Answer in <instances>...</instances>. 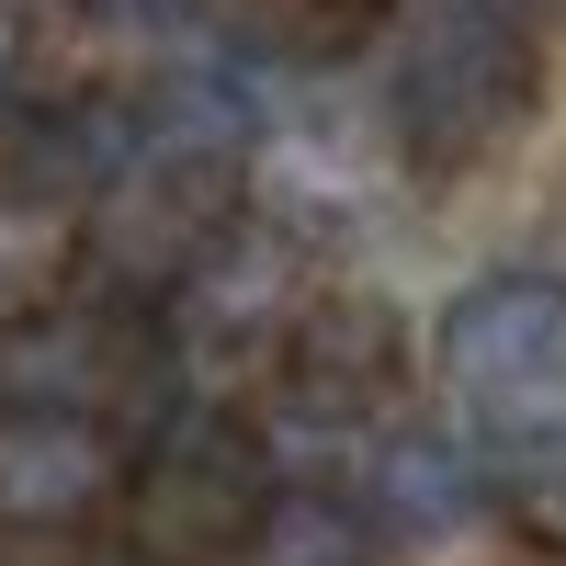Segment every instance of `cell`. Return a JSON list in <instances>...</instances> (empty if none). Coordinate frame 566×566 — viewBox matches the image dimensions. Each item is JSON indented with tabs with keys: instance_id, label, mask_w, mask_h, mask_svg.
<instances>
[{
	"instance_id": "9",
	"label": "cell",
	"mask_w": 566,
	"mask_h": 566,
	"mask_svg": "<svg viewBox=\"0 0 566 566\" xmlns=\"http://www.w3.org/2000/svg\"><path fill=\"white\" fill-rule=\"evenodd\" d=\"M488 499L510 510V533H522L533 555H566V431H555V442H533V453L510 464Z\"/></svg>"
},
{
	"instance_id": "4",
	"label": "cell",
	"mask_w": 566,
	"mask_h": 566,
	"mask_svg": "<svg viewBox=\"0 0 566 566\" xmlns=\"http://www.w3.org/2000/svg\"><path fill=\"white\" fill-rule=\"evenodd\" d=\"M125 170H136V103L125 91H57V103L0 125V193L45 227H80Z\"/></svg>"
},
{
	"instance_id": "7",
	"label": "cell",
	"mask_w": 566,
	"mask_h": 566,
	"mask_svg": "<svg viewBox=\"0 0 566 566\" xmlns=\"http://www.w3.org/2000/svg\"><path fill=\"white\" fill-rule=\"evenodd\" d=\"M352 510H363V533H386V544H442V533H464L488 510V464H476V442L408 419V431H386L363 453Z\"/></svg>"
},
{
	"instance_id": "6",
	"label": "cell",
	"mask_w": 566,
	"mask_h": 566,
	"mask_svg": "<svg viewBox=\"0 0 566 566\" xmlns=\"http://www.w3.org/2000/svg\"><path fill=\"white\" fill-rule=\"evenodd\" d=\"M431 352L464 397H544L566 374V283L555 272H476L442 306Z\"/></svg>"
},
{
	"instance_id": "12",
	"label": "cell",
	"mask_w": 566,
	"mask_h": 566,
	"mask_svg": "<svg viewBox=\"0 0 566 566\" xmlns=\"http://www.w3.org/2000/svg\"><path fill=\"white\" fill-rule=\"evenodd\" d=\"M91 566H148V555H91Z\"/></svg>"
},
{
	"instance_id": "11",
	"label": "cell",
	"mask_w": 566,
	"mask_h": 566,
	"mask_svg": "<svg viewBox=\"0 0 566 566\" xmlns=\"http://www.w3.org/2000/svg\"><path fill=\"white\" fill-rule=\"evenodd\" d=\"M23 57H34V23H23V0H0V103L23 91Z\"/></svg>"
},
{
	"instance_id": "5",
	"label": "cell",
	"mask_w": 566,
	"mask_h": 566,
	"mask_svg": "<svg viewBox=\"0 0 566 566\" xmlns=\"http://www.w3.org/2000/svg\"><path fill=\"white\" fill-rule=\"evenodd\" d=\"M114 499H125V453H114L103 419L0 408V533L57 544V533H91Z\"/></svg>"
},
{
	"instance_id": "10",
	"label": "cell",
	"mask_w": 566,
	"mask_h": 566,
	"mask_svg": "<svg viewBox=\"0 0 566 566\" xmlns=\"http://www.w3.org/2000/svg\"><path fill=\"white\" fill-rule=\"evenodd\" d=\"M80 12L103 23V34H170V23H193L205 0H80Z\"/></svg>"
},
{
	"instance_id": "8",
	"label": "cell",
	"mask_w": 566,
	"mask_h": 566,
	"mask_svg": "<svg viewBox=\"0 0 566 566\" xmlns=\"http://www.w3.org/2000/svg\"><path fill=\"white\" fill-rule=\"evenodd\" d=\"M363 555H374V533L340 488H272L227 566H363Z\"/></svg>"
},
{
	"instance_id": "1",
	"label": "cell",
	"mask_w": 566,
	"mask_h": 566,
	"mask_svg": "<svg viewBox=\"0 0 566 566\" xmlns=\"http://www.w3.org/2000/svg\"><path fill=\"white\" fill-rule=\"evenodd\" d=\"M386 114L419 170H476L544 114V34L510 0H431L386 69Z\"/></svg>"
},
{
	"instance_id": "2",
	"label": "cell",
	"mask_w": 566,
	"mask_h": 566,
	"mask_svg": "<svg viewBox=\"0 0 566 566\" xmlns=\"http://www.w3.org/2000/svg\"><path fill=\"white\" fill-rule=\"evenodd\" d=\"M272 488H283L272 442L239 408H170L159 431L125 453V499H114L136 522L125 555H148V566H227Z\"/></svg>"
},
{
	"instance_id": "3",
	"label": "cell",
	"mask_w": 566,
	"mask_h": 566,
	"mask_svg": "<svg viewBox=\"0 0 566 566\" xmlns=\"http://www.w3.org/2000/svg\"><path fill=\"white\" fill-rule=\"evenodd\" d=\"M397 374H408V328L386 295H306L272 340V419L363 442V419H386ZM272 419H250V431H272Z\"/></svg>"
}]
</instances>
